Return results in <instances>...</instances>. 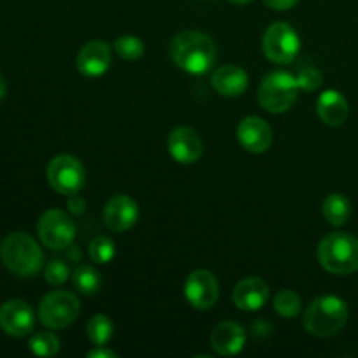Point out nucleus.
<instances>
[{
    "mask_svg": "<svg viewBox=\"0 0 358 358\" xmlns=\"http://www.w3.org/2000/svg\"><path fill=\"white\" fill-rule=\"evenodd\" d=\"M140 215L138 205L129 196H114L103 208V222L114 233H124L136 224Z\"/></svg>",
    "mask_w": 358,
    "mask_h": 358,
    "instance_id": "12",
    "label": "nucleus"
},
{
    "mask_svg": "<svg viewBox=\"0 0 358 358\" xmlns=\"http://www.w3.org/2000/svg\"><path fill=\"white\" fill-rule=\"evenodd\" d=\"M168 150L177 163L192 164L201 157L203 142L194 129L180 126L168 136Z\"/></svg>",
    "mask_w": 358,
    "mask_h": 358,
    "instance_id": "15",
    "label": "nucleus"
},
{
    "mask_svg": "<svg viewBox=\"0 0 358 358\" xmlns=\"http://www.w3.org/2000/svg\"><path fill=\"white\" fill-rule=\"evenodd\" d=\"M112 62V52L107 42L91 41L80 48L77 55V70L87 79L103 76Z\"/></svg>",
    "mask_w": 358,
    "mask_h": 358,
    "instance_id": "14",
    "label": "nucleus"
},
{
    "mask_svg": "<svg viewBox=\"0 0 358 358\" xmlns=\"http://www.w3.org/2000/svg\"><path fill=\"white\" fill-rule=\"evenodd\" d=\"M212 86L219 94L227 98H236L247 91L248 76L243 69L236 65H222L213 72Z\"/></svg>",
    "mask_w": 358,
    "mask_h": 358,
    "instance_id": "18",
    "label": "nucleus"
},
{
    "mask_svg": "<svg viewBox=\"0 0 358 358\" xmlns=\"http://www.w3.org/2000/svg\"><path fill=\"white\" fill-rule=\"evenodd\" d=\"M185 299L196 310H210L219 301V282L213 273L206 269H196L185 280Z\"/></svg>",
    "mask_w": 358,
    "mask_h": 358,
    "instance_id": "10",
    "label": "nucleus"
},
{
    "mask_svg": "<svg viewBox=\"0 0 358 358\" xmlns=\"http://www.w3.org/2000/svg\"><path fill=\"white\" fill-rule=\"evenodd\" d=\"M296 79L301 90L308 91V93H311V91L318 90L322 86V73L315 66H304V69H301Z\"/></svg>",
    "mask_w": 358,
    "mask_h": 358,
    "instance_id": "28",
    "label": "nucleus"
},
{
    "mask_svg": "<svg viewBox=\"0 0 358 358\" xmlns=\"http://www.w3.org/2000/svg\"><path fill=\"white\" fill-rule=\"evenodd\" d=\"M268 7L275 10H289L297 3V0H262Z\"/></svg>",
    "mask_w": 358,
    "mask_h": 358,
    "instance_id": "30",
    "label": "nucleus"
},
{
    "mask_svg": "<svg viewBox=\"0 0 358 358\" xmlns=\"http://www.w3.org/2000/svg\"><path fill=\"white\" fill-rule=\"evenodd\" d=\"M322 213H324L325 220L331 226L341 227L352 217V205L350 199L343 194H331L325 198L324 205H322Z\"/></svg>",
    "mask_w": 358,
    "mask_h": 358,
    "instance_id": "20",
    "label": "nucleus"
},
{
    "mask_svg": "<svg viewBox=\"0 0 358 358\" xmlns=\"http://www.w3.org/2000/svg\"><path fill=\"white\" fill-rule=\"evenodd\" d=\"M299 91L301 87L296 76L276 70L266 76L259 86V103L271 114H283L296 103Z\"/></svg>",
    "mask_w": 358,
    "mask_h": 358,
    "instance_id": "5",
    "label": "nucleus"
},
{
    "mask_svg": "<svg viewBox=\"0 0 358 358\" xmlns=\"http://www.w3.org/2000/svg\"><path fill=\"white\" fill-rule=\"evenodd\" d=\"M317 114L327 126H341L348 119V100L339 91L329 90L318 96Z\"/></svg>",
    "mask_w": 358,
    "mask_h": 358,
    "instance_id": "19",
    "label": "nucleus"
},
{
    "mask_svg": "<svg viewBox=\"0 0 358 358\" xmlns=\"http://www.w3.org/2000/svg\"><path fill=\"white\" fill-rule=\"evenodd\" d=\"M269 287L257 276H248L241 280L233 290V303L243 311H257L268 303Z\"/></svg>",
    "mask_w": 358,
    "mask_h": 358,
    "instance_id": "17",
    "label": "nucleus"
},
{
    "mask_svg": "<svg viewBox=\"0 0 358 358\" xmlns=\"http://www.w3.org/2000/svg\"><path fill=\"white\" fill-rule=\"evenodd\" d=\"M72 280H73V287H76L79 292L86 294V296L96 294L101 285L100 273L87 264L79 266V268L72 273Z\"/></svg>",
    "mask_w": 358,
    "mask_h": 358,
    "instance_id": "22",
    "label": "nucleus"
},
{
    "mask_svg": "<svg viewBox=\"0 0 358 358\" xmlns=\"http://www.w3.org/2000/svg\"><path fill=\"white\" fill-rule=\"evenodd\" d=\"M170 56L175 65L184 72L199 73L208 72L217 58L215 42L201 31H182L171 41Z\"/></svg>",
    "mask_w": 358,
    "mask_h": 358,
    "instance_id": "1",
    "label": "nucleus"
},
{
    "mask_svg": "<svg viewBox=\"0 0 358 358\" xmlns=\"http://www.w3.org/2000/svg\"><path fill=\"white\" fill-rule=\"evenodd\" d=\"M115 247L114 241L107 236H96L90 243V257L96 264H107L114 259Z\"/></svg>",
    "mask_w": 358,
    "mask_h": 358,
    "instance_id": "26",
    "label": "nucleus"
},
{
    "mask_svg": "<svg viewBox=\"0 0 358 358\" xmlns=\"http://www.w3.org/2000/svg\"><path fill=\"white\" fill-rule=\"evenodd\" d=\"M301 41L297 31L285 21H276L262 37V51L266 58L278 65H287L299 55Z\"/></svg>",
    "mask_w": 358,
    "mask_h": 358,
    "instance_id": "7",
    "label": "nucleus"
},
{
    "mask_svg": "<svg viewBox=\"0 0 358 358\" xmlns=\"http://www.w3.org/2000/svg\"><path fill=\"white\" fill-rule=\"evenodd\" d=\"M273 308L276 313L283 318H296L299 317L301 310H303V301L297 296L294 290H282L276 294L275 301H273Z\"/></svg>",
    "mask_w": 358,
    "mask_h": 358,
    "instance_id": "23",
    "label": "nucleus"
},
{
    "mask_svg": "<svg viewBox=\"0 0 358 358\" xmlns=\"http://www.w3.org/2000/svg\"><path fill=\"white\" fill-rule=\"evenodd\" d=\"M348 322V306L338 296L317 297L306 308L303 325L317 338H329L341 331Z\"/></svg>",
    "mask_w": 358,
    "mask_h": 358,
    "instance_id": "3",
    "label": "nucleus"
},
{
    "mask_svg": "<svg viewBox=\"0 0 358 358\" xmlns=\"http://www.w3.org/2000/svg\"><path fill=\"white\" fill-rule=\"evenodd\" d=\"M231 3H236V6H247V3H250L252 0H229Z\"/></svg>",
    "mask_w": 358,
    "mask_h": 358,
    "instance_id": "33",
    "label": "nucleus"
},
{
    "mask_svg": "<svg viewBox=\"0 0 358 358\" xmlns=\"http://www.w3.org/2000/svg\"><path fill=\"white\" fill-rule=\"evenodd\" d=\"M37 234L44 247L51 250H63L72 247L76 240V224L69 213L62 210H48L38 219Z\"/></svg>",
    "mask_w": 358,
    "mask_h": 358,
    "instance_id": "8",
    "label": "nucleus"
},
{
    "mask_svg": "<svg viewBox=\"0 0 358 358\" xmlns=\"http://www.w3.org/2000/svg\"><path fill=\"white\" fill-rule=\"evenodd\" d=\"M70 276V269L62 259H55V261L49 262L48 266L44 268V278L49 285L52 287H59L69 280Z\"/></svg>",
    "mask_w": 358,
    "mask_h": 358,
    "instance_id": "27",
    "label": "nucleus"
},
{
    "mask_svg": "<svg viewBox=\"0 0 358 358\" xmlns=\"http://www.w3.org/2000/svg\"><path fill=\"white\" fill-rule=\"evenodd\" d=\"M69 210L73 215H80V213H84V210H86V201H84L79 194L69 196Z\"/></svg>",
    "mask_w": 358,
    "mask_h": 358,
    "instance_id": "29",
    "label": "nucleus"
},
{
    "mask_svg": "<svg viewBox=\"0 0 358 358\" xmlns=\"http://www.w3.org/2000/svg\"><path fill=\"white\" fill-rule=\"evenodd\" d=\"M48 182L56 192L63 196L79 194L86 182L83 163L69 154L52 157L48 166Z\"/></svg>",
    "mask_w": 358,
    "mask_h": 358,
    "instance_id": "9",
    "label": "nucleus"
},
{
    "mask_svg": "<svg viewBox=\"0 0 358 358\" xmlns=\"http://www.w3.org/2000/svg\"><path fill=\"white\" fill-rule=\"evenodd\" d=\"M87 338L93 343L94 346H103L114 336V324H112L110 318L103 313H98L94 317H91V320L87 322Z\"/></svg>",
    "mask_w": 358,
    "mask_h": 358,
    "instance_id": "21",
    "label": "nucleus"
},
{
    "mask_svg": "<svg viewBox=\"0 0 358 358\" xmlns=\"http://www.w3.org/2000/svg\"><path fill=\"white\" fill-rule=\"evenodd\" d=\"M236 135L245 150L252 154H262L271 147L273 131L264 119L248 115L238 124Z\"/></svg>",
    "mask_w": 358,
    "mask_h": 358,
    "instance_id": "13",
    "label": "nucleus"
},
{
    "mask_svg": "<svg viewBox=\"0 0 358 358\" xmlns=\"http://www.w3.org/2000/svg\"><path fill=\"white\" fill-rule=\"evenodd\" d=\"M28 348L37 357H55L59 352V339L52 332H37L31 336Z\"/></svg>",
    "mask_w": 358,
    "mask_h": 358,
    "instance_id": "24",
    "label": "nucleus"
},
{
    "mask_svg": "<svg viewBox=\"0 0 358 358\" xmlns=\"http://www.w3.org/2000/svg\"><path fill=\"white\" fill-rule=\"evenodd\" d=\"M0 329L13 338H24L35 329L34 310L24 301H7L0 308Z\"/></svg>",
    "mask_w": 358,
    "mask_h": 358,
    "instance_id": "11",
    "label": "nucleus"
},
{
    "mask_svg": "<svg viewBox=\"0 0 358 358\" xmlns=\"http://www.w3.org/2000/svg\"><path fill=\"white\" fill-rule=\"evenodd\" d=\"M80 313V303L72 292L52 290L42 297L38 304V318L51 331H59L77 320Z\"/></svg>",
    "mask_w": 358,
    "mask_h": 358,
    "instance_id": "6",
    "label": "nucleus"
},
{
    "mask_svg": "<svg viewBox=\"0 0 358 358\" xmlns=\"http://www.w3.org/2000/svg\"><path fill=\"white\" fill-rule=\"evenodd\" d=\"M0 261L13 275L30 278L41 271L44 255L30 234L16 231L7 234L0 243Z\"/></svg>",
    "mask_w": 358,
    "mask_h": 358,
    "instance_id": "2",
    "label": "nucleus"
},
{
    "mask_svg": "<svg viewBox=\"0 0 358 358\" xmlns=\"http://www.w3.org/2000/svg\"><path fill=\"white\" fill-rule=\"evenodd\" d=\"M247 332L236 322H220L210 336V345L220 357L238 355L245 348Z\"/></svg>",
    "mask_w": 358,
    "mask_h": 358,
    "instance_id": "16",
    "label": "nucleus"
},
{
    "mask_svg": "<svg viewBox=\"0 0 358 358\" xmlns=\"http://www.w3.org/2000/svg\"><path fill=\"white\" fill-rule=\"evenodd\" d=\"M87 357L90 358H115L117 357V353L112 352L110 348H105L103 346H96L94 350H91L90 353H87Z\"/></svg>",
    "mask_w": 358,
    "mask_h": 358,
    "instance_id": "31",
    "label": "nucleus"
},
{
    "mask_svg": "<svg viewBox=\"0 0 358 358\" xmlns=\"http://www.w3.org/2000/svg\"><path fill=\"white\" fill-rule=\"evenodd\" d=\"M115 52L121 56L126 62H136L138 58H142L143 51H145V45L135 35H122L115 41L114 44Z\"/></svg>",
    "mask_w": 358,
    "mask_h": 358,
    "instance_id": "25",
    "label": "nucleus"
},
{
    "mask_svg": "<svg viewBox=\"0 0 358 358\" xmlns=\"http://www.w3.org/2000/svg\"><path fill=\"white\" fill-rule=\"evenodd\" d=\"M318 262L332 275H352L358 271V240L348 233H331L320 241Z\"/></svg>",
    "mask_w": 358,
    "mask_h": 358,
    "instance_id": "4",
    "label": "nucleus"
},
{
    "mask_svg": "<svg viewBox=\"0 0 358 358\" xmlns=\"http://www.w3.org/2000/svg\"><path fill=\"white\" fill-rule=\"evenodd\" d=\"M6 93H7V84H6V80H3V77L0 76V101L3 100Z\"/></svg>",
    "mask_w": 358,
    "mask_h": 358,
    "instance_id": "32",
    "label": "nucleus"
}]
</instances>
